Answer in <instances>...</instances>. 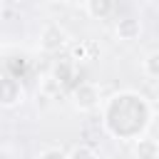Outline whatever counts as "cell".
Wrapping results in <instances>:
<instances>
[{"mask_svg": "<svg viewBox=\"0 0 159 159\" xmlns=\"http://www.w3.org/2000/svg\"><path fill=\"white\" fill-rule=\"evenodd\" d=\"M154 117L149 99L139 92H117L102 102V124L104 132L119 142H134L144 134Z\"/></svg>", "mask_w": 159, "mask_h": 159, "instance_id": "cell-1", "label": "cell"}, {"mask_svg": "<svg viewBox=\"0 0 159 159\" xmlns=\"http://www.w3.org/2000/svg\"><path fill=\"white\" fill-rule=\"evenodd\" d=\"M70 102L77 112L87 114V112H94V109H102V89L97 82H80L72 94H70Z\"/></svg>", "mask_w": 159, "mask_h": 159, "instance_id": "cell-2", "label": "cell"}, {"mask_svg": "<svg viewBox=\"0 0 159 159\" xmlns=\"http://www.w3.org/2000/svg\"><path fill=\"white\" fill-rule=\"evenodd\" d=\"M67 42H70V35H67V30H65L60 22H47V25H42V30H40V35H37V50L45 52V55L60 52Z\"/></svg>", "mask_w": 159, "mask_h": 159, "instance_id": "cell-3", "label": "cell"}, {"mask_svg": "<svg viewBox=\"0 0 159 159\" xmlns=\"http://www.w3.org/2000/svg\"><path fill=\"white\" fill-rule=\"evenodd\" d=\"M25 99H27L25 84L20 82L17 75L7 72L2 77V89H0V104H2V109H17V107L25 104Z\"/></svg>", "mask_w": 159, "mask_h": 159, "instance_id": "cell-4", "label": "cell"}, {"mask_svg": "<svg viewBox=\"0 0 159 159\" xmlns=\"http://www.w3.org/2000/svg\"><path fill=\"white\" fill-rule=\"evenodd\" d=\"M114 35H117V40H122V42H134V40H139V35H142V20L134 17V15L119 17L117 25H114Z\"/></svg>", "mask_w": 159, "mask_h": 159, "instance_id": "cell-5", "label": "cell"}, {"mask_svg": "<svg viewBox=\"0 0 159 159\" xmlns=\"http://www.w3.org/2000/svg\"><path fill=\"white\" fill-rule=\"evenodd\" d=\"M132 154L134 159H159V139L142 134L139 139L132 142Z\"/></svg>", "mask_w": 159, "mask_h": 159, "instance_id": "cell-6", "label": "cell"}, {"mask_svg": "<svg viewBox=\"0 0 159 159\" xmlns=\"http://www.w3.org/2000/svg\"><path fill=\"white\" fill-rule=\"evenodd\" d=\"M117 2L114 0H84V10L92 20H107L114 15Z\"/></svg>", "mask_w": 159, "mask_h": 159, "instance_id": "cell-7", "label": "cell"}, {"mask_svg": "<svg viewBox=\"0 0 159 159\" xmlns=\"http://www.w3.org/2000/svg\"><path fill=\"white\" fill-rule=\"evenodd\" d=\"M50 77L62 87V84H67L70 80H75V60L72 57H65V60H57L55 65H52V72H50Z\"/></svg>", "mask_w": 159, "mask_h": 159, "instance_id": "cell-8", "label": "cell"}, {"mask_svg": "<svg viewBox=\"0 0 159 159\" xmlns=\"http://www.w3.org/2000/svg\"><path fill=\"white\" fill-rule=\"evenodd\" d=\"M142 72L149 80H159V50H152L142 57Z\"/></svg>", "mask_w": 159, "mask_h": 159, "instance_id": "cell-9", "label": "cell"}, {"mask_svg": "<svg viewBox=\"0 0 159 159\" xmlns=\"http://www.w3.org/2000/svg\"><path fill=\"white\" fill-rule=\"evenodd\" d=\"M67 157H70V159H99L97 149L89 147V144H75V147H70Z\"/></svg>", "mask_w": 159, "mask_h": 159, "instance_id": "cell-10", "label": "cell"}, {"mask_svg": "<svg viewBox=\"0 0 159 159\" xmlns=\"http://www.w3.org/2000/svg\"><path fill=\"white\" fill-rule=\"evenodd\" d=\"M35 159H70V157H67V152H62V149H57V147H47V149H42Z\"/></svg>", "mask_w": 159, "mask_h": 159, "instance_id": "cell-11", "label": "cell"}, {"mask_svg": "<svg viewBox=\"0 0 159 159\" xmlns=\"http://www.w3.org/2000/svg\"><path fill=\"white\" fill-rule=\"evenodd\" d=\"M72 60L82 62V60H89V42H80V45H72Z\"/></svg>", "mask_w": 159, "mask_h": 159, "instance_id": "cell-12", "label": "cell"}, {"mask_svg": "<svg viewBox=\"0 0 159 159\" xmlns=\"http://www.w3.org/2000/svg\"><path fill=\"white\" fill-rule=\"evenodd\" d=\"M50 5H60V2H67V0H47Z\"/></svg>", "mask_w": 159, "mask_h": 159, "instance_id": "cell-13", "label": "cell"}]
</instances>
